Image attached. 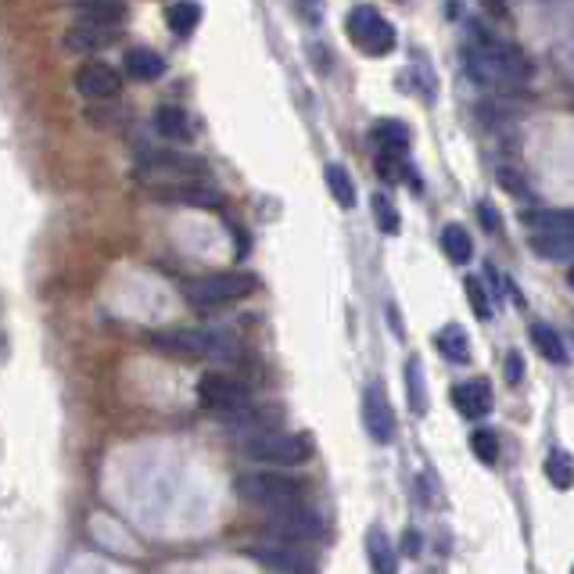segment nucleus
Returning a JSON list of instances; mask_svg holds the SVG:
<instances>
[{
  "label": "nucleus",
  "instance_id": "obj_1",
  "mask_svg": "<svg viewBox=\"0 0 574 574\" xmlns=\"http://www.w3.org/2000/svg\"><path fill=\"white\" fill-rule=\"evenodd\" d=\"M463 65H467L470 79L481 83V87H499V90H514L524 87L531 79V58L521 51L517 44H506L496 40L492 33L474 26V40L463 51Z\"/></svg>",
  "mask_w": 574,
  "mask_h": 574
},
{
  "label": "nucleus",
  "instance_id": "obj_2",
  "mask_svg": "<svg viewBox=\"0 0 574 574\" xmlns=\"http://www.w3.org/2000/svg\"><path fill=\"white\" fill-rule=\"evenodd\" d=\"M234 492L241 503L259 510H284V506L305 503V481L280 474V470H252L234 481Z\"/></svg>",
  "mask_w": 574,
  "mask_h": 574
},
{
  "label": "nucleus",
  "instance_id": "obj_3",
  "mask_svg": "<svg viewBox=\"0 0 574 574\" xmlns=\"http://www.w3.org/2000/svg\"><path fill=\"white\" fill-rule=\"evenodd\" d=\"M241 453L255 463H273V467H298L313 456V442L295 431H280V427H259L241 438Z\"/></svg>",
  "mask_w": 574,
  "mask_h": 574
},
{
  "label": "nucleus",
  "instance_id": "obj_4",
  "mask_svg": "<svg viewBox=\"0 0 574 574\" xmlns=\"http://www.w3.org/2000/svg\"><path fill=\"white\" fill-rule=\"evenodd\" d=\"M148 341L173 359H223L234 356L237 348L227 334L194 331V327H169V331H151Z\"/></svg>",
  "mask_w": 574,
  "mask_h": 574
},
{
  "label": "nucleus",
  "instance_id": "obj_5",
  "mask_svg": "<svg viewBox=\"0 0 574 574\" xmlns=\"http://www.w3.org/2000/svg\"><path fill=\"white\" fill-rule=\"evenodd\" d=\"M255 291V277L252 273H209V277H198L183 287V298L194 305V309H223V305L244 302V298Z\"/></svg>",
  "mask_w": 574,
  "mask_h": 574
},
{
  "label": "nucleus",
  "instance_id": "obj_6",
  "mask_svg": "<svg viewBox=\"0 0 574 574\" xmlns=\"http://www.w3.org/2000/svg\"><path fill=\"white\" fill-rule=\"evenodd\" d=\"M345 33H348V40H352L363 54H370V58H384V54L395 51L392 22H388L377 8H370V4H359V8L348 11Z\"/></svg>",
  "mask_w": 574,
  "mask_h": 574
},
{
  "label": "nucleus",
  "instance_id": "obj_7",
  "mask_svg": "<svg viewBox=\"0 0 574 574\" xmlns=\"http://www.w3.org/2000/svg\"><path fill=\"white\" fill-rule=\"evenodd\" d=\"M277 542H313L323 535V517L316 510H309L305 503L284 506V510H266V524Z\"/></svg>",
  "mask_w": 574,
  "mask_h": 574
},
{
  "label": "nucleus",
  "instance_id": "obj_8",
  "mask_svg": "<svg viewBox=\"0 0 574 574\" xmlns=\"http://www.w3.org/2000/svg\"><path fill=\"white\" fill-rule=\"evenodd\" d=\"M198 402L212 413H241V409L252 406V392L237 377L212 370L198 381Z\"/></svg>",
  "mask_w": 574,
  "mask_h": 574
},
{
  "label": "nucleus",
  "instance_id": "obj_9",
  "mask_svg": "<svg viewBox=\"0 0 574 574\" xmlns=\"http://www.w3.org/2000/svg\"><path fill=\"white\" fill-rule=\"evenodd\" d=\"M244 557L255 560L266 571L277 574H313L316 560L305 553V549H295V542H259V546H244Z\"/></svg>",
  "mask_w": 574,
  "mask_h": 574
},
{
  "label": "nucleus",
  "instance_id": "obj_10",
  "mask_svg": "<svg viewBox=\"0 0 574 574\" xmlns=\"http://www.w3.org/2000/svg\"><path fill=\"white\" fill-rule=\"evenodd\" d=\"M363 424H366V435L374 438L377 445H392L395 442V409L388 402V392H384V384H370L363 392Z\"/></svg>",
  "mask_w": 574,
  "mask_h": 574
},
{
  "label": "nucleus",
  "instance_id": "obj_11",
  "mask_svg": "<svg viewBox=\"0 0 574 574\" xmlns=\"http://www.w3.org/2000/svg\"><path fill=\"white\" fill-rule=\"evenodd\" d=\"M76 90L90 101H112V97L122 94V76L115 65L108 61H87L76 69Z\"/></svg>",
  "mask_w": 574,
  "mask_h": 574
},
{
  "label": "nucleus",
  "instance_id": "obj_12",
  "mask_svg": "<svg viewBox=\"0 0 574 574\" xmlns=\"http://www.w3.org/2000/svg\"><path fill=\"white\" fill-rule=\"evenodd\" d=\"M122 40V29L112 26H90V22H72L61 36V47L72 54H94V51H105V47L119 44Z\"/></svg>",
  "mask_w": 574,
  "mask_h": 574
},
{
  "label": "nucleus",
  "instance_id": "obj_13",
  "mask_svg": "<svg viewBox=\"0 0 574 574\" xmlns=\"http://www.w3.org/2000/svg\"><path fill=\"white\" fill-rule=\"evenodd\" d=\"M69 11L76 22L112 26V29H122L126 18H130V4H126V0H72Z\"/></svg>",
  "mask_w": 574,
  "mask_h": 574
},
{
  "label": "nucleus",
  "instance_id": "obj_14",
  "mask_svg": "<svg viewBox=\"0 0 574 574\" xmlns=\"http://www.w3.org/2000/svg\"><path fill=\"white\" fill-rule=\"evenodd\" d=\"M453 406L460 409L467 420H485L492 413V384L474 377V381H463L453 388Z\"/></svg>",
  "mask_w": 574,
  "mask_h": 574
},
{
  "label": "nucleus",
  "instance_id": "obj_15",
  "mask_svg": "<svg viewBox=\"0 0 574 574\" xmlns=\"http://www.w3.org/2000/svg\"><path fill=\"white\" fill-rule=\"evenodd\" d=\"M528 248L539 259L560 262V259H574V234H560V230H535L528 234Z\"/></svg>",
  "mask_w": 574,
  "mask_h": 574
},
{
  "label": "nucleus",
  "instance_id": "obj_16",
  "mask_svg": "<svg viewBox=\"0 0 574 574\" xmlns=\"http://www.w3.org/2000/svg\"><path fill=\"white\" fill-rule=\"evenodd\" d=\"M144 162L162 173H183V176H205V162L201 158H191V155H180V151H155V148H140Z\"/></svg>",
  "mask_w": 574,
  "mask_h": 574
},
{
  "label": "nucleus",
  "instance_id": "obj_17",
  "mask_svg": "<svg viewBox=\"0 0 574 574\" xmlns=\"http://www.w3.org/2000/svg\"><path fill=\"white\" fill-rule=\"evenodd\" d=\"M126 72L140 83H155V79L166 76V58L151 47H133V51H126Z\"/></svg>",
  "mask_w": 574,
  "mask_h": 574
},
{
  "label": "nucleus",
  "instance_id": "obj_18",
  "mask_svg": "<svg viewBox=\"0 0 574 574\" xmlns=\"http://www.w3.org/2000/svg\"><path fill=\"white\" fill-rule=\"evenodd\" d=\"M155 130L162 140H169V144H187L191 140V119H187V112L176 105H162L155 112Z\"/></svg>",
  "mask_w": 574,
  "mask_h": 574
},
{
  "label": "nucleus",
  "instance_id": "obj_19",
  "mask_svg": "<svg viewBox=\"0 0 574 574\" xmlns=\"http://www.w3.org/2000/svg\"><path fill=\"white\" fill-rule=\"evenodd\" d=\"M366 557H370L374 574H395V571H399V557H395V546H392V539L384 535V528L366 531Z\"/></svg>",
  "mask_w": 574,
  "mask_h": 574
},
{
  "label": "nucleus",
  "instance_id": "obj_20",
  "mask_svg": "<svg viewBox=\"0 0 574 574\" xmlns=\"http://www.w3.org/2000/svg\"><path fill=\"white\" fill-rule=\"evenodd\" d=\"M521 223L528 227V234H535V230L574 234V209H528L521 212Z\"/></svg>",
  "mask_w": 574,
  "mask_h": 574
},
{
  "label": "nucleus",
  "instance_id": "obj_21",
  "mask_svg": "<svg viewBox=\"0 0 574 574\" xmlns=\"http://www.w3.org/2000/svg\"><path fill=\"white\" fill-rule=\"evenodd\" d=\"M435 348L449 363H470V338L460 323H449L435 334Z\"/></svg>",
  "mask_w": 574,
  "mask_h": 574
},
{
  "label": "nucleus",
  "instance_id": "obj_22",
  "mask_svg": "<svg viewBox=\"0 0 574 574\" xmlns=\"http://www.w3.org/2000/svg\"><path fill=\"white\" fill-rule=\"evenodd\" d=\"M374 144L381 155H406L409 151V130L395 119H381L374 126Z\"/></svg>",
  "mask_w": 574,
  "mask_h": 574
},
{
  "label": "nucleus",
  "instance_id": "obj_23",
  "mask_svg": "<svg viewBox=\"0 0 574 574\" xmlns=\"http://www.w3.org/2000/svg\"><path fill=\"white\" fill-rule=\"evenodd\" d=\"M531 345L539 348V356L542 359H549V363H557V366H564L567 363V348H564V341H560V334L549 327V323H535L531 327Z\"/></svg>",
  "mask_w": 574,
  "mask_h": 574
},
{
  "label": "nucleus",
  "instance_id": "obj_24",
  "mask_svg": "<svg viewBox=\"0 0 574 574\" xmlns=\"http://www.w3.org/2000/svg\"><path fill=\"white\" fill-rule=\"evenodd\" d=\"M442 252L449 255V262H456V266L474 259V241H470V234L460 223H449V227L442 230Z\"/></svg>",
  "mask_w": 574,
  "mask_h": 574
},
{
  "label": "nucleus",
  "instance_id": "obj_25",
  "mask_svg": "<svg viewBox=\"0 0 574 574\" xmlns=\"http://www.w3.org/2000/svg\"><path fill=\"white\" fill-rule=\"evenodd\" d=\"M166 22H169V29H173L176 36H191L194 29H198V22H201V8L194 4V0H176V4H169Z\"/></svg>",
  "mask_w": 574,
  "mask_h": 574
},
{
  "label": "nucleus",
  "instance_id": "obj_26",
  "mask_svg": "<svg viewBox=\"0 0 574 574\" xmlns=\"http://www.w3.org/2000/svg\"><path fill=\"white\" fill-rule=\"evenodd\" d=\"M323 176H327V187H331L334 201H338L341 209H352V205H356V183H352L348 169L341 166V162H331Z\"/></svg>",
  "mask_w": 574,
  "mask_h": 574
},
{
  "label": "nucleus",
  "instance_id": "obj_27",
  "mask_svg": "<svg viewBox=\"0 0 574 574\" xmlns=\"http://www.w3.org/2000/svg\"><path fill=\"white\" fill-rule=\"evenodd\" d=\"M546 478L553 481V485L560 488V492H567V488L574 485V460L564 453V449H553V453L546 456Z\"/></svg>",
  "mask_w": 574,
  "mask_h": 574
},
{
  "label": "nucleus",
  "instance_id": "obj_28",
  "mask_svg": "<svg viewBox=\"0 0 574 574\" xmlns=\"http://www.w3.org/2000/svg\"><path fill=\"white\" fill-rule=\"evenodd\" d=\"M406 388H409V406H413V413H417V417H424V413H427V392H424V370H420L417 356L406 363Z\"/></svg>",
  "mask_w": 574,
  "mask_h": 574
},
{
  "label": "nucleus",
  "instance_id": "obj_29",
  "mask_svg": "<svg viewBox=\"0 0 574 574\" xmlns=\"http://www.w3.org/2000/svg\"><path fill=\"white\" fill-rule=\"evenodd\" d=\"M370 209H374V219H377V227L384 230L388 237H395L402 230V223H399V209L392 205V198L388 194H374L370 198Z\"/></svg>",
  "mask_w": 574,
  "mask_h": 574
},
{
  "label": "nucleus",
  "instance_id": "obj_30",
  "mask_svg": "<svg viewBox=\"0 0 574 574\" xmlns=\"http://www.w3.org/2000/svg\"><path fill=\"white\" fill-rule=\"evenodd\" d=\"M470 453L478 456L481 463H488V467H492V463L499 460V438L481 427V431H474V435H470Z\"/></svg>",
  "mask_w": 574,
  "mask_h": 574
},
{
  "label": "nucleus",
  "instance_id": "obj_31",
  "mask_svg": "<svg viewBox=\"0 0 574 574\" xmlns=\"http://www.w3.org/2000/svg\"><path fill=\"white\" fill-rule=\"evenodd\" d=\"M463 287H467V298H470V309H474V316H478V320H488V316H492V298L485 295V284H481V277H467V280H463Z\"/></svg>",
  "mask_w": 574,
  "mask_h": 574
},
{
  "label": "nucleus",
  "instance_id": "obj_32",
  "mask_svg": "<svg viewBox=\"0 0 574 574\" xmlns=\"http://www.w3.org/2000/svg\"><path fill=\"white\" fill-rule=\"evenodd\" d=\"M496 176H499V183H503L506 191L514 194V198H535V191H531V183L524 180V176H517L510 166H499V173H496Z\"/></svg>",
  "mask_w": 574,
  "mask_h": 574
},
{
  "label": "nucleus",
  "instance_id": "obj_33",
  "mask_svg": "<svg viewBox=\"0 0 574 574\" xmlns=\"http://www.w3.org/2000/svg\"><path fill=\"white\" fill-rule=\"evenodd\" d=\"M478 219H481V227H485L488 234H499V230H503V223H499V209L492 205V201H481Z\"/></svg>",
  "mask_w": 574,
  "mask_h": 574
},
{
  "label": "nucleus",
  "instance_id": "obj_34",
  "mask_svg": "<svg viewBox=\"0 0 574 574\" xmlns=\"http://www.w3.org/2000/svg\"><path fill=\"white\" fill-rule=\"evenodd\" d=\"M524 381V356L517 348L506 352V384H521Z\"/></svg>",
  "mask_w": 574,
  "mask_h": 574
},
{
  "label": "nucleus",
  "instance_id": "obj_35",
  "mask_svg": "<svg viewBox=\"0 0 574 574\" xmlns=\"http://www.w3.org/2000/svg\"><path fill=\"white\" fill-rule=\"evenodd\" d=\"M481 8L496 18V22H510V4H506V0H481Z\"/></svg>",
  "mask_w": 574,
  "mask_h": 574
},
{
  "label": "nucleus",
  "instance_id": "obj_36",
  "mask_svg": "<svg viewBox=\"0 0 574 574\" xmlns=\"http://www.w3.org/2000/svg\"><path fill=\"white\" fill-rule=\"evenodd\" d=\"M402 553H406V557H420V535L413 528L402 531Z\"/></svg>",
  "mask_w": 574,
  "mask_h": 574
},
{
  "label": "nucleus",
  "instance_id": "obj_37",
  "mask_svg": "<svg viewBox=\"0 0 574 574\" xmlns=\"http://www.w3.org/2000/svg\"><path fill=\"white\" fill-rule=\"evenodd\" d=\"M567 284H571V291H574V266H571V273H567Z\"/></svg>",
  "mask_w": 574,
  "mask_h": 574
}]
</instances>
